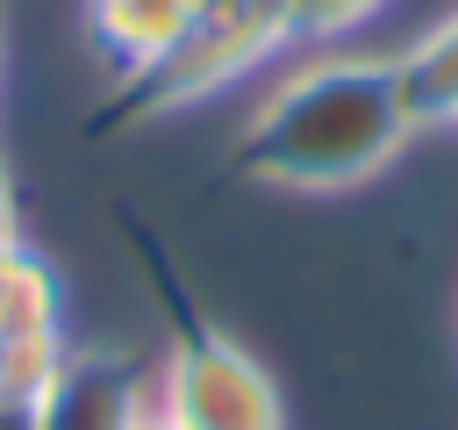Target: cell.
Instances as JSON below:
<instances>
[{
  "label": "cell",
  "instance_id": "cell-5",
  "mask_svg": "<svg viewBox=\"0 0 458 430\" xmlns=\"http://www.w3.org/2000/svg\"><path fill=\"white\" fill-rule=\"evenodd\" d=\"M157 387H143L129 351H64L50 387L36 394V430H136Z\"/></svg>",
  "mask_w": 458,
  "mask_h": 430
},
{
  "label": "cell",
  "instance_id": "cell-11",
  "mask_svg": "<svg viewBox=\"0 0 458 430\" xmlns=\"http://www.w3.org/2000/svg\"><path fill=\"white\" fill-rule=\"evenodd\" d=\"M136 430H186V423H172V416H165V408H157V401H150V416H143V423H136Z\"/></svg>",
  "mask_w": 458,
  "mask_h": 430
},
{
  "label": "cell",
  "instance_id": "cell-6",
  "mask_svg": "<svg viewBox=\"0 0 458 430\" xmlns=\"http://www.w3.org/2000/svg\"><path fill=\"white\" fill-rule=\"evenodd\" d=\"M200 14V0H86V29H93V50L122 72H143L186 22Z\"/></svg>",
  "mask_w": 458,
  "mask_h": 430
},
{
  "label": "cell",
  "instance_id": "cell-8",
  "mask_svg": "<svg viewBox=\"0 0 458 430\" xmlns=\"http://www.w3.org/2000/svg\"><path fill=\"white\" fill-rule=\"evenodd\" d=\"M379 7H386V0H293V14H301V43H336V36L365 29Z\"/></svg>",
  "mask_w": 458,
  "mask_h": 430
},
{
  "label": "cell",
  "instance_id": "cell-1",
  "mask_svg": "<svg viewBox=\"0 0 458 430\" xmlns=\"http://www.w3.org/2000/svg\"><path fill=\"white\" fill-rule=\"evenodd\" d=\"M422 129L394 50H322L272 79L236 129V172L272 194H351Z\"/></svg>",
  "mask_w": 458,
  "mask_h": 430
},
{
  "label": "cell",
  "instance_id": "cell-4",
  "mask_svg": "<svg viewBox=\"0 0 458 430\" xmlns=\"http://www.w3.org/2000/svg\"><path fill=\"white\" fill-rule=\"evenodd\" d=\"M64 294H57V272L29 251V244H7L0 251V366H7V387L21 394H43L50 373L64 366Z\"/></svg>",
  "mask_w": 458,
  "mask_h": 430
},
{
  "label": "cell",
  "instance_id": "cell-12",
  "mask_svg": "<svg viewBox=\"0 0 458 430\" xmlns=\"http://www.w3.org/2000/svg\"><path fill=\"white\" fill-rule=\"evenodd\" d=\"M0 387H7V366H0Z\"/></svg>",
  "mask_w": 458,
  "mask_h": 430
},
{
  "label": "cell",
  "instance_id": "cell-7",
  "mask_svg": "<svg viewBox=\"0 0 458 430\" xmlns=\"http://www.w3.org/2000/svg\"><path fill=\"white\" fill-rule=\"evenodd\" d=\"M401 57V79H408V100H415V115H422V129L429 122H458V7L444 14V22H429L408 50H394Z\"/></svg>",
  "mask_w": 458,
  "mask_h": 430
},
{
  "label": "cell",
  "instance_id": "cell-2",
  "mask_svg": "<svg viewBox=\"0 0 458 430\" xmlns=\"http://www.w3.org/2000/svg\"><path fill=\"white\" fill-rule=\"evenodd\" d=\"M286 43H301L293 0H200V14L143 72H122L107 86V108L93 115V136H122V129H150L165 115H186V108L215 100L222 86L250 79Z\"/></svg>",
  "mask_w": 458,
  "mask_h": 430
},
{
  "label": "cell",
  "instance_id": "cell-3",
  "mask_svg": "<svg viewBox=\"0 0 458 430\" xmlns=\"http://www.w3.org/2000/svg\"><path fill=\"white\" fill-rule=\"evenodd\" d=\"M136 251H143V287L165 315V380H157V408L186 430H286V401L272 387V373L179 287L172 258L157 251V236L136 222Z\"/></svg>",
  "mask_w": 458,
  "mask_h": 430
},
{
  "label": "cell",
  "instance_id": "cell-9",
  "mask_svg": "<svg viewBox=\"0 0 458 430\" xmlns=\"http://www.w3.org/2000/svg\"><path fill=\"white\" fill-rule=\"evenodd\" d=\"M7 244H21V194H14V172H7V158H0V251Z\"/></svg>",
  "mask_w": 458,
  "mask_h": 430
},
{
  "label": "cell",
  "instance_id": "cell-10",
  "mask_svg": "<svg viewBox=\"0 0 458 430\" xmlns=\"http://www.w3.org/2000/svg\"><path fill=\"white\" fill-rule=\"evenodd\" d=\"M0 430H36V394L0 387Z\"/></svg>",
  "mask_w": 458,
  "mask_h": 430
}]
</instances>
